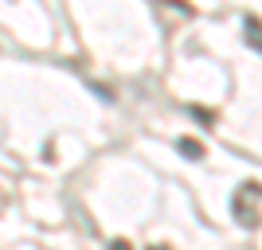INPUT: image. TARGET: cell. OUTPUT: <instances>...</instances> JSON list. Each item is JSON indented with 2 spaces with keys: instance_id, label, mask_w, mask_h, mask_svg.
Here are the masks:
<instances>
[{
  "instance_id": "2",
  "label": "cell",
  "mask_w": 262,
  "mask_h": 250,
  "mask_svg": "<svg viewBox=\"0 0 262 250\" xmlns=\"http://www.w3.org/2000/svg\"><path fill=\"white\" fill-rule=\"evenodd\" d=\"M180 152H184L188 161H200V156H204V145L192 141V137H184V141H180Z\"/></svg>"
},
{
  "instance_id": "4",
  "label": "cell",
  "mask_w": 262,
  "mask_h": 250,
  "mask_svg": "<svg viewBox=\"0 0 262 250\" xmlns=\"http://www.w3.org/2000/svg\"><path fill=\"white\" fill-rule=\"evenodd\" d=\"M192 113L200 118V125H215V113H211V109H204V106H192Z\"/></svg>"
},
{
  "instance_id": "5",
  "label": "cell",
  "mask_w": 262,
  "mask_h": 250,
  "mask_svg": "<svg viewBox=\"0 0 262 250\" xmlns=\"http://www.w3.org/2000/svg\"><path fill=\"white\" fill-rule=\"evenodd\" d=\"M0 203H4V199H0Z\"/></svg>"
},
{
  "instance_id": "3",
  "label": "cell",
  "mask_w": 262,
  "mask_h": 250,
  "mask_svg": "<svg viewBox=\"0 0 262 250\" xmlns=\"http://www.w3.org/2000/svg\"><path fill=\"white\" fill-rule=\"evenodd\" d=\"M247 39L262 51V24H258V20H247Z\"/></svg>"
},
{
  "instance_id": "1",
  "label": "cell",
  "mask_w": 262,
  "mask_h": 250,
  "mask_svg": "<svg viewBox=\"0 0 262 250\" xmlns=\"http://www.w3.org/2000/svg\"><path fill=\"white\" fill-rule=\"evenodd\" d=\"M262 196V184H243L239 192H235V215H239L243 227H258V207H254V199Z\"/></svg>"
}]
</instances>
